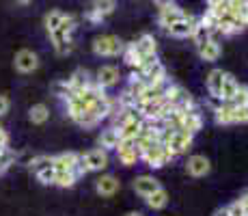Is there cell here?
<instances>
[{
    "instance_id": "484cf974",
    "label": "cell",
    "mask_w": 248,
    "mask_h": 216,
    "mask_svg": "<svg viewBox=\"0 0 248 216\" xmlns=\"http://www.w3.org/2000/svg\"><path fill=\"white\" fill-rule=\"evenodd\" d=\"M91 7H93L102 17H106V16H110V13L114 11L117 2H114V0H93V4H91Z\"/></svg>"
},
{
    "instance_id": "74e56055",
    "label": "cell",
    "mask_w": 248,
    "mask_h": 216,
    "mask_svg": "<svg viewBox=\"0 0 248 216\" xmlns=\"http://www.w3.org/2000/svg\"><path fill=\"white\" fill-rule=\"evenodd\" d=\"M17 4H28V2H32V0H16Z\"/></svg>"
},
{
    "instance_id": "4dcf8cb0",
    "label": "cell",
    "mask_w": 248,
    "mask_h": 216,
    "mask_svg": "<svg viewBox=\"0 0 248 216\" xmlns=\"http://www.w3.org/2000/svg\"><path fill=\"white\" fill-rule=\"evenodd\" d=\"M84 17H87V20H89V22H102V20H104V17H102V16H99V13H97V11H95V9H93V7H91V9H89V11H87V16H84Z\"/></svg>"
},
{
    "instance_id": "8d00e7d4",
    "label": "cell",
    "mask_w": 248,
    "mask_h": 216,
    "mask_svg": "<svg viewBox=\"0 0 248 216\" xmlns=\"http://www.w3.org/2000/svg\"><path fill=\"white\" fill-rule=\"evenodd\" d=\"M125 216H145V214H142V212H127Z\"/></svg>"
},
{
    "instance_id": "d6a6232c",
    "label": "cell",
    "mask_w": 248,
    "mask_h": 216,
    "mask_svg": "<svg viewBox=\"0 0 248 216\" xmlns=\"http://www.w3.org/2000/svg\"><path fill=\"white\" fill-rule=\"evenodd\" d=\"M7 110H9V100L4 98V95H0V117H2Z\"/></svg>"
},
{
    "instance_id": "2e32d148",
    "label": "cell",
    "mask_w": 248,
    "mask_h": 216,
    "mask_svg": "<svg viewBox=\"0 0 248 216\" xmlns=\"http://www.w3.org/2000/svg\"><path fill=\"white\" fill-rule=\"evenodd\" d=\"M119 188H121V184H119V180L114 175H99L97 180H95V190H97V195H102V197L117 195Z\"/></svg>"
},
{
    "instance_id": "ac0fdd59",
    "label": "cell",
    "mask_w": 248,
    "mask_h": 216,
    "mask_svg": "<svg viewBox=\"0 0 248 216\" xmlns=\"http://www.w3.org/2000/svg\"><path fill=\"white\" fill-rule=\"evenodd\" d=\"M199 50V56L205 61V63H214V61H218V56H220V43H218L216 39H209L201 43V46H197Z\"/></svg>"
},
{
    "instance_id": "44dd1931",
    "label": "cell",
    "mask_w": 248,
    "mask_h": 216,
    "mask_svg": "<svg viewBox=\"0 0 248 216\" xmlns=\"http://www.w3.org/2000/svg\"><path fill=\"white\" fill-rule=\"evenodd\" d=\"M237 89H240V83L235 80V76H231V74H227V71H225V78H222V89H220V100H222V102L231 100L233 95L237 93Z\"/></svg>"
},
{
    "instance_id": "83f0119b",
    "label": "cell",
    "mask_w": 248,
    "mask_h": 216,
    "mask_svg": "<svg viewBox=\"0 0 248 216\" xmlns=\"http://www.w3.org/2000/svg\"><path fill=\"white\" fill-rule=\"evenodd\" d=\"M13 160H16V156H13V151H11V150H7V151L0 153V173L7 171L9 166L13 165Z\"/></svg>"
},
{
    "instance_id": "7c38bea8",
    "label": "cell",
    "mask_w": 248,
    "mask_h": 216,
    "mask_svg": "<svg viewBox=\"0 0 248 216\" xmlns=\"http://www.w3.org/2000/svg\"><path fill=\"white\" fill-rule=\"evenodd\" d=\"M132 186H134V193L138 197H142V199H147L151 193H155L158 188H162V184L154 175H138Z\"/></svg>"
},
{
    "instance_id": "d4e9b609",
    "label": "cell",
    "mask_w": 248,
    "mask_h": 216,
    "mask_svg": "<svg viewBox=\"0 0 248 216\" xmlns=\"http://www.w3.org/2000/svg\"><path fill=\"white\" fill-rule=\"evenodd\" d=\"M78 182V177L69 171H56L54 173V186H61V188H69Z\"/></svg>"
},
{
    "instance_id": "4fadbf2b",
    "label": "cell",
    "mask_w": 248,
    "mask_h": 216,
    "mask_svg": "<svg viewBox=\"0 0 248 216\" xmlns=\"http://www.w3.org/2000/svg\"><path fill=\"white\" fill-rule=\"evenodd\" d=\"M186 171H188L192 177H205L209 171H212V165H209V160L205 156L194 153V156H190L188 162H186Z\"/></svg>"
},
{
    "instance_id": "1f68e13d",
    "label": "cell",
    "mask_w": 248,
    "mask_h": 216,
    "mask_svg": "<svg viewBox=\"0 0 248 216\" xmlns=\"http://www.w3.org/2000/svg\"><path fill=\"white\" fill-rule=\"evenodd\" d=\"M7 150H9V136H7V132H0V153Z\"/></svg>"
},
{
    "instance_id": "277c9868",
    "label": "cell",
    "mask_w": 248,
    "mask_h": 216,
    "mask_svg": "<svg viewBox=\"0 0 248 216\" xmlns=\"http://www.w3.org/2000/svg\"><path fill=\"white\" fill-rule=\"evenodd\" d=\"M31 169L41 184H54V156H37L31 160Z\"/></svg>"
},
{
    "instance_id": "5bb4252c",
    "label": "cell",
    "mask_w": 248,
    "mask_h": 216,
    "mask_svg": "<svg viewBox=\"0 0 248 216\" xmlns=\"http://www.w3.org/2000/svg\"><path fill=\"white\" fill-rule=\"evenodd\" d=\"M197 24H199L197 17L188 16L186 20H181V22H177V24H173V26H169V28H166V33H169L170 37H177V39H184V37H192V33H194V28H197Z\"/></svg>"
},
{
    "instance_id": "8992f818",
    "label": "cell",
    "mask_w": 248,
    "mask_h": 216,
    "mask_svg": "<svg viewBox=\"0 0 248 216\" xmlns=\"http://www.w3.org/2000/svg\"><path fill=\"white\" fill-rule=\"evenodd\" d=\"M203 128V117L199 113V108H190V110H179V130L188 134H197Z\"/></svg>"
},
{
    "instance_id": "f546056e",
    "label": "cell",
    "mask_w": 248,
    "mask_h": 216,
    "mask_svg": "<svg viewBox=\"0 0 248 216\" xmlns=\"http://www.w3.org/2000/svg\"><path fill=\"white\" fill-rule=\"evenodd\" d=\"M227 208H229V214H231V216H246V212H244V208H242L240 201H235V203L227 205Z\"/></svg>"
},
{
    "instance_id": "6da1fadb",
    "label": "cell",
    "mask_w": 248,
    "mask_h": 216,
    "mask_svg": "<svg viewBox=\"0 0 248 216\" xmlns=\"http://www.w3.org/2000/svg\"><path fill=\"white\" fill-rule=\"evenodd\" d=\"M173 158H175L173 151H170L162 141L154 143L149 150H145L140 153V160H145V165L151 166V169H162V166H166Z\"/></svg>"
},
{
    "instance_id": "ba28073f",
    "label": "cell",
    "mask_w": 248,
    "mask_h": 216,
    "mask_svg": "<svg viewBox=\"0 0 248 216\" xmlns=\"http://www.w3.org/2000/svg\"><path fill=\"white\" fill-rule=\"evenodd\" d=\"M13 65L20 74H32V71L39 67V56L35 54L32 50H20L13 59Z\"/></svg>"
},
{
    "instance_id": "836d02e7",
    "label": "cell",
    "mask_w": 248,
    "mask_h": 216,
    "mask_svg": "<svg viewBox=\"0 0 248 216\" xmlns=\"http://www.w3.org/2000/svg\"><path fill=\"white\" fill-rule=\"evenodd\" d=\"M237 201L242 203V208H244V212H246V216H248V193H244V195H242Z\"/></svg>"
},
{
    "instance_id": "8fae6325",
    "label": "cell",
    "mask_w": 248,
    "mask_h": 216,
    "mask_svg": "<svg viewBox=\"0 0 248 216\" xmlns=\"http://www.w3.org/2000/svg\"><path fill=\"white\" fill-rule=\"evenodd\" d=\"M142 123H145V119H142V115L138 113V108H136V113L132 115L127 121H123L121 126H119V136H121V141H127V138H136V134L140 132V128H142Z\"/></svg>"
},
{
    "instance_id": "52a82bcc",
    "label": "cell",
    "mask_w": 248,
    "mask_h": 216,
    "mask_svg": "<svg viewBox=\"0 0 248 216\" xmlns=\"http://www.w3.org/2000/svg\"><path fill=\"white\" fill-rule=\"evenodd\" d=\"M117 158L123 166H134L138 160H140V151L136 150L134 145V138H127V141H121L117 145Z\"/></svg>"
},
{
    "instance_id": "d6986e66",
    "label": "cell",
    "mask_w": 248,
    "mask_h": 216,
    "mask_svg": "<svg viewBox=\"0 0 248 216\" xmlns=\"http://www.w3.org/2000/svg\"><path fill=\"white\" fill-rule=\"evenodd\" d=\"M67 83L71 86V91H82V89H89L95 83V78H91V74L87 69H76Z\"/></svg>"
},
{
    "instance_id": "9a60e30c",
    "label": "cell",
    "mask_w": 248,
    "mask_h": 216,
    "mask_svg": "<svg viewBox=\"0 0 248 216\" xmlns=\"http://www.w3.org/2000/svg\"><path fill=\"white\" fill-rule=\"evenodd\" d=\"M134 50L136 54L142 59H147V56H154L155 50H158V43H155V37L149 35V33H145V35H140L138 39L134 41Z\"/></svg>"
},
{
    "instance_id": "cb8c5ba5",
    "label": "cell",
    "mask_w": 248,
    "mask_h": 216,
    "mask_svg": "<svg viewBox=\"0 0 248 216\" xmlns=\"http://www.w3.org/2000/svg\"><path fill=\"white\" fill-rule=\"evenodd\" d=\"M63 17H65V13L63 11H59V9H54V11H50V13H46V31L47 33H52V31H56V28L61 26V22H63Z\"/></svg>"
},
{
    "instance_id": "5b68a950",
    "label": "cell",
    "mask_w": 248,
    "mask_h": 216,
    "mask_svg": "<svg viewBox=\"0 0 248 216\" xmlns=\"http://www.w3.org/2000/svg\"><path fill=\"white\" fill-rule=\"evenodd\" d=\"M134 76H138L145 84H154V83L166 80V69H164V65L155 59V61H151V63H145L140 69H136Z\"/></svg>"
},
{
    "instance_id": "9c48e42d",
    "label": "cell",
    "mask_w": 248,
    "mask_h": 216,
    "mask_svg": "<svg viewBox=\"0 0 248 216\" xmlns=\"http://www.w3.org/2000/svg\"><path fill=\"white\" fill-rule=\"evenodd\" d=\"M188 17V13L184 11L181 7H177V4H169V7H164V9H160V16H158V24L162 28H169V26H173V24H177L181 20H186Z\"/></svg>"
},
{
    "instance_id": "e575fe53",
    "label": "cell",
    "mask_w": 248,
    "mask_h": 216,
    "mask_svg": "<svg viewBox=\"0 0 248 216\" xmlns=\"http://www.w3.org/2000/svg\"><path fill=\"white\" fill-rule=\"evenodd\" d=\"M154 4L158 9H164V7H169V4H173V0H154Z\"/></svg>"
},
{
    "instance_id": "7a4b0ae2",
    "label": "cell",
    "mask_w": 248,
    "mask_h": 216,
    "mask_svg": "<svg viewBox=\"0 0 248 216\" xmlns=\"http://www.w3.org/2000/svg\"><path fill=\"white\" fill-rule=\"evenodd\" d=\"M80 165H82V169L87 173H99L110 165V156H108L106 150L97 147V150H91L87 153H82V156H80Z\"/></svg>"
},
{
    "instance_id": "603a6c76",
    "label": "cell",
    "mask_w": 248,
    "mask_h": 216,
    "mask_svg": "<svg viewBox=\"0 0 248 216\" xmlns=\"http://www.w3.org/2000/svg\"><path fill=\"white\" fill-rule=\"evenodd\" d=\"M145 201L151 210H162V208H166V203H169V193H166L164 188H158L155 193H151L147 197Z\"/></svg>"
},
{
    "instance_id": "4316f807",
    "label": "cell",
    "mask_w": 248,
    "mask_h": 216,
    "mask_svg": "<svg viewBox=\"0 0 248 216\" xmlns=\"http://www.w3.org/2000/svg\"><path fill=\"white\" fill-rule=\"evenodd\" d=\"M231 106H235V108H242V106H248V86L244 84H240V89H237V93L233 95L231 100H227Z\"/></svg>"
},
{
    "instance_id": "f1b7e54d",
    "label": "cell",
    "mask_w": 248,
    "mask_h": 216,
    "mask_svg": "<svg viewBox=\"0 0 248 216\" xmlns=\"http://www.w3.org/2000/svg\"><path fill=\"white\" fill-rule=\"evenodd\" d=\"M233 123H248V106L233 110Z\"/></svg>"
},
{
    "instance_id": "ffe728a7",
    "label": "cell",
    "mask_w": 248,
    "mask_h": 216,
    "mask_svg": "<svg viewBox=\"0 0 248 216\" xmlns=\"http://www.w3.org/2000/svg\"><path fill=\"white\" fill-rule=\"evenodd\" d=\"M222 78H225V71H222V69H212L207 74V89H209V93H212L214 100H220Z\"/></svg>"
},
{
    "instance_id": "7402d4cb",
    "label": "cell",
    "mask_w": 248,
    "mask_h": 216,
    "mask_svg": "<svg viewBox=\"0 0 248 216\" xmlns=\"http://www.w3.org/2000/svg\"><path fill=\"white\" fill-rule=\"evenodd\" d=\"M28 119L32 123H37V126H44L47 119H50V108L46 104H35V106H31V110H28Z\"/></svg>"
},
{
    "instance_id": "3957f363",
    "label": "cell",
    "mask_w": 248,
    "mask_h": 216,
    "mask_svg": "<svg viewBox=\"0 0 248 216\" xmlns=\"http://www.w3.org/2000/svg\"><path fill=\"white\" fill-rule=\"evenodd\" d=\"M123 41L114 35H99L93 41V52L97 56H119L123 52Z\"/></svg>"
},
{
    "instance_id": "30bf717a",
    "label": "cell",
    "mask_w": 248,
    "mask_h": 216,
    "mask_svg": "<svg viewBox=\"0 0 248 216\" xmlns=\"http://www.w3.org/2000/svg\"><path fill=\"white\" fill-rule=\"evenodd\" d=\"M119 80H121V71L114 65H102L97 69V74H95V83L102 89H110V86L119 84Z\"/></svg>"
},
{
    "instance_id": "d590c367",
    "label": "cell",
    "mask_w": 248,
    "mask_h": 216,
    "mask_svg": "<svg viewBox=\"0 0 248 216\" xmlns=\"http://www.w3.org/2000/svg\"><path fill=\"white\" fill-rule=\"evenodd\" d=\"M214 216H231V214H229V208H220V210H216Z\"/></svg>"
},
{
    "instance_id": "e0dca14e",
    "label": "cell",
    "mask_w": 248,
    "mask_h": 216,
    "mask_svg": "<svg viewBox=\"0 0 248 216\" xmlns=\"http://www.w3.org/2000/svg\"><path fill=\"white\" fill-rule=\"evenodd\" d=\"M97 143H99V147H102V150H106V151L117 150V145L121 143V136H119V130L114 128V126L106 128V130H102V134H99Z\"/></svg>"
}]
</instances>
